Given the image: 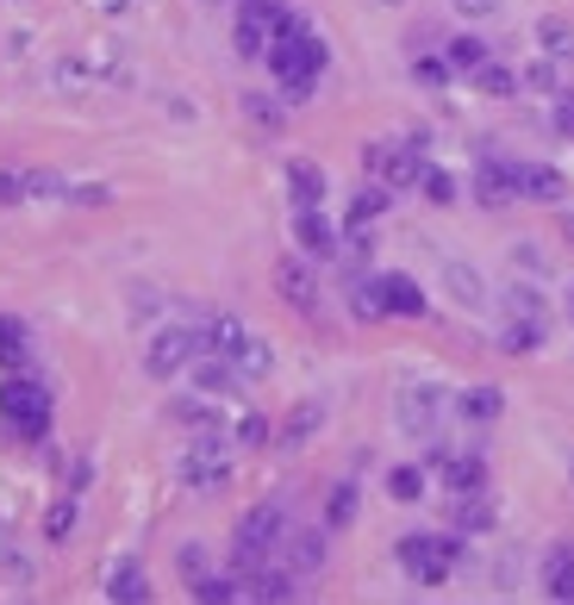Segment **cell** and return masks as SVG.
I'll list each match as a JSON object with an SVG mask.
<instances>
[{
    "label": "cell",
    "mask_w": 574,
    "mask_h": 605,
    "mask_svg": "<svg viewBox=\"0 0 574 605\" xmlns=\"http://www.w3.org/2000/svg\"><path fill=\"white\" fill-rule=\"evenodd\" d=\"M556 69H562L556 57H537V63L525 69V88H531V95H550V100H556L562 95V76H556Z\"/></svg>",
    "instance_id": "60d3db41"
},
{
    "label": "cell",
    "mask_w": 574,
    "mask_h": 605,
    "mask_svg": "<svg viewBox=\"0 0 574 605\" xmlns=\"http://www.w3.org/2000/svg\"><path fill=\"white\" fill-rule=\"evenodd\" d=\"M382 7H406V0H382Z\"/></svg>",
    "instance_id": "9f6ffc18"
},
{
    "label": "cell",
    "mask_w": 574,
    "mask_h": 605,
    "mask_svg": "<svg viewBox=\"0 0 574 605\" xmlns=\"http://www.w3.org/2000/svg\"><path fill=\"white\" fill-rule=\"evenodd\" d=\"M231 437H238V449H263V444H275V437H269V418H263V413H244L238 425H231Z\"/></svg>",
    "instance_id": "b9f144b4"
},
{
    "label": "cell",
    "mask_w": 574,
    "mask_h": 605,
    "mask_svg": "<svg viewBox=\"0 0 574 605\" xmlns=\"http://www.w3.org/2000/svg\"><path fill=\"white\" fill-rule=\"evenodd\" d=\"M26 194H32V200H69V181H63V176H44V169H32V176H26Z\"/></svg>",
    "instance_id": "7bdbcfd3"
},
{
    "label": "cell",
    "mask_w": 574,
    "mask_h": 605,
    "mask_svg": "<svg viewBox=\"0 0 574 605\" xmlns=\"http://www.w3.org/2000/svg\"><path fill=\"white\" fill-rule=\"evenodd\" d=\"M413 76L425 81V88H449V76H456V69H449V57H418Z\"/></svg>",
    "instance_id": "ee69618b"
},
{
    "label": "cell",
    "mask_w": 574,
    "mask_h": 605,
    "mask_svg": "<svg viewBox=\"0 0 574 605\" xmlns=\"http://www.w3.org/2000/svg\"><path fill=\"white\" fill-rule=\"evenodd\" d=\"M475 200H481V207H512V200H525V162L481 157V169H475Z\"/></svg>",
    "instance_id": "ba28073f"
},
{
    "label": "cell",
    "mask_w": 574,
    "mask_h": 605,
    "mask_svg": "<svg viewBox=\"0 0 574 605\" xmlns=\"http://www.w3.org/2000/svg\"><path fill=\"white\" fill-rule=\"evenodd\" d=\"M444 57H449V69H456V76H475V69L487 63L494 50H487V38L463 32V38H449V44H444Z\"/></svg>",
    "instance_id": "1f68e13d"
},
{
    "label": "cell",
    "mask_w": 574,
    "mask_h": 605,
    "mask_svg": "<svg viewBox=\"0 0 574 605\" xmlns=\"http://www.w3.org/2000/svg\"><path fill=\"white\" fill-rule=\"evenodd\" d=\"M231 363H238L244 368V381H263V375H269V368H275V350H269V344H263V337H244V344H238V356H231Z\"/></svg>",
    "instance_id": "8d00e7d4"
},
{
    "label": "cell",
    "mask_w": 574,
    "mask_h": 605,
    "mask_svg": "<svg viewBox=\"0 0 574 605\" xmlns=\"http://www.w3.org/2000/svg\"><path fill=\"white\" fill-rule=\"evenodd\" d=\"M238 581H244V599H269V605L300 599V574L287 568V562H263V568L238 574Z\"/></svg>",
    "instance_id": "8fae6325"
},
{
    "label": "cell",
    "mask_w": 574,
    "mask_h": 605,
    "mask_svg": "<svg viewBox=\"0 0 574 605\" xmlns=\"http://www.w3.org/2000/svg\"><path fill=\"white\" fill-rule=\"evenodd\" d=\"M325 556H331V525H287L281 562H287L294 574H319Z\"/></svg>",
    "instance_id": "9c48e42d"
},
{
    "label": "cell",
    "mask_w": 574,
    "mask_h": 605,
    "mask_svg": "<svg viewBox=\"0 0 574 605\" xmlns=\"http://www.w3.org/2000/svg\"><path fill=\"white\" fill-rule=\"evenodd\" d=\"M499 306H506L512 319H550V306H543V294L531 281H506V294H499Z\"/></svg>",
    "instance_id": "e575fe53"
},
{
    "label": "cell",
    "mask_w": 574,
    "mask_h": 605,
    "mask_svg": "<svg viewBox=\"0 0 574 605\" xmlns=\"http://www.w3.org/2000/svg\"><path fill=\"white\" fill-rule=\"evenodd\" d=\"M568 480H574V463H568Z\"/></svg>",
    "instance_id": "6f0895ef"
},
{
    "label": "cell",
    "mask_w": 574,
    "mask_h": 605,
    "mask_svg": "<svg viewBox=\"0 0 574 605\" xmlns=\"http://www.w3.org/2000/svg\"><path fill=\"white\" fill-rule=\"evenodd\" d=\"M131 7H138V0H131Z\"/></svg>",
    "instance_id": "680465c9"
},
{
    "label": "cell",
    "mask_w": 574,
    "mask_h": 605,
    "mask_svg": "<svg viewBox=\"0 0 574 605\" xmlns=\"http://www.w3.org/2000/svg\"><path fill=\"white\" fill-rule=\"evenodd\" d=\"M76 506H81V499L69 494V487L50 499V506H44V543H69V537H76Z\"/></svg>",
    "instance_id": "4dcf8cb0"
},
{
    "label": "cell",
    "mask_w": 574,
    "mask_h": 605,
    "mask_svg": "<svg viewBox=\"0 0 574 605\" xmlns=\"http://www.w3.org/2000/svg\"><path fill=\"white\" fill-rule=\"evenodd\" d=\"M444 287H449V300L468 306V313H487V300H494L475 262H444Z\"/></svg>",
    "instance_id": "44dd1931"
},
{
    "label": "cell",
    "mask_w": 574,
    "mask_h": 605,
    "mask_svg": "<svg viewBox=\"0 0 574 605\" xmlns=\"http://www.w3.org/2000/svg\"><path fill=\"white\" fill-rule=\"evenodd\" d=\"M394 562L413 574L418 587H444L449 568L463 562V530H456V525H449V530H413V537L394 543Z\"/></svg>",
    "instance_id": "7a4b0ae2"
},
{
    "label": "cell",
    "mask_w": 574,
    "mask_h": 605,
    "mask_svg": "<svg viewBox=\"0 0 574 605\" xmlns=\"http://www.w3.org/2000/svg\"><path fill=\"white\" fill-rule=\"evenodd\" d=\"M356 506H363L356 480H337L331 494H325V525H331V530H350L356 525Z\"/></svg>",
    "instance_id": "d6a6232c"
},
{
    "label": "cell",
    "mask_w": 574,
    "mask_h": 605,
    "mask_svg": "<svg viewBox=\"0 0 574 605\" xmlns=\"http://www.w3.org/2000/svg\"><path fill=\"white\" fill-rule=\"evenodd\" d=\"M95 7H107V13H126L131 0H95Z\"/></svg>",
    "instance_id": "db71d44e"
},
{
    "label": "cell",
    "mask_w": 574,
    "mask_h": 605,
    "mask_svg": "<svg viewBox=\"0 0 574 605\" xmlns=\"http://www.w3.org/2000/svg\"><path fill=\"white\" fill-rule=\"evenodd\" d=\"M543 337H550V319H512V313H506V325H499L494 344H499L506 356H537Z\"/></svg>",
    "instance_id": "cb8c5ba5"
},
{
    "label": "cell",
    "mask_w": 574,
    "mask_h": 605,
    "mask_svg": "<svg viewBox=\"0 0 574 605\" xmlns=\"http://www.w3.org/2000/svg\"><path fill=\"white\" fill-rule=\"evenodd\" d=\"M19 200H32V194H26V176L0 169V207H19Z\"/></svg>",
    "instance_id": "f907efd6"
},
{
    "label": "cell",
    "mask_w": 574,
    "mask_h": 605,
    "mask_svg": "<svg viewBox=\"0 0 574 605\" xmlns=\"http://www.w3.org/2000/svg\"><path fill=\"white\" fill-rule=\"evenodd\" d=\"M387 207H394V188H387V181H368V188H356L350 219H344V225H375Z\"/></svg>",
    "instance_id": "f546056e"
},
{
    "label": "cell",
    "mask_w": 574,
    "mask_h": 605,
    "mask_svg": "<svg viewBox=\"0 0 574 605\" xmlns=\"http://www.w3.org/2000/svg\"><path fill=\"white\" fill-rule=\"evenodd\" d=\"M26 363H32V331L13 313H0V368H26Z\"/></svg>",
    "instance_id": "83f0119b"
},
{
    "label": "cell",
    "mask_w": 574,
    "mask_h": 605,
    "mask_svg": "<svg viewBox=\"0 0 574 605\" xmlns=\"http://www.w3.org/2000/svg\"><path fill=\"white\" fill-rule=\"evenodd\" d=\"M231 44H238V57H269L275 44V26L256 13H238V32H231Z\"/></svg>",
    "instance_id": "f1b7e54d"
},
{
    "label": "cell",
    "mask_w": 574,
    "mask_h": 605,
    "mask_svg": "<svg viewBox=\"0 0 574 605\" xmlns=\"http://www.w3.org/2000/svg\"><path fill=\"white\" fill-rule=\"evenodd\" d=\"M468 81H475V95H494V100H506V95H518V88H525V76H518V69H506L499 57H487V63H481Z\"/></svg>",
    "instance_id": "4316f807"
},
{
    "label": "cell",
    "mask_w": 574,
    "mask_h": 605,
    "mask_svg": "<svg viewBox=\"0 0 574 605\" xmlns=\"http://www.w3.org/2000/svg\"><path fill=\"white\" fill-rule=\"evenodd\" d=\"M456 418H463V425H475V430H494L499 418H506V394H499V387H463V394H456Z\"/></svg>",
    "instance_id": "5bb4252c"
},
{
    "label": "cell",
    "mask_w": 574,
    "mask_h": 605,
    "mask_svg": "<svg viewBox=\"0 0 574 605\" xmlns=\"http://www.w3.org/2000/svg\"><path fill=\"white\" fill-rule=\"evenodd\" d=\"M325 63H331L325 38L313 32L306 19L287 13V26L275 32V44H269V69H275V81H319V76H325Z\"/></svg>",
    "instance_id": "277c9868"
},
{
    "label": "cell",
    "mask_w": 574,
    "mask_h": 605,
    "mask_svg": "<svg viewBox=\"0 0 574 605\" xmlns=\"http://www.w3.org/2000/svg\"><path fill=\"white\" fill-rule=\"evenodd\" d=\"M188 593L194 599H207V605H225V599H244V581L238 574H200Z\"/></svg>",
    "instance_id": "74e56055"
},
{
    "label": "cell",
    "mask_w": 574,
    "mask_h": 605,
    "mask_svg": "<svg viewBox=\"0 0 574 605\" xmlns=\"http://www.w3.org/2000/svg\"><path fill=\"white\" fill-rule=\"evenodd\" d=\"M350 313H356V319H387V306H382V287H375V275H363V281L350 287Z\"/></svg>",
    "instance_id": "f35d334b"
},
{
    "label": "cell",
    "mask_w": 574,
    "mask_h": 605,
    "mask_svg": "<svg viewBox=\"0 0 574 605\" xmlns=\"http://www.w3.org/2000/svg\"><path fill=\"white\" fill-rule=\"evenodd\" d=\"M88 480H95V463H88V456H76V463H69V475H63V487H69V494H88Z\"/></svg>",
    "instance_id": "681fc988"
},
{
    "label": "cell",
    "mask_w": 574,
    "mask_h": 605,
    "mask_svg": "<svg viewBox=\"0 0 574 605\" xmlns=\"http://www.w3.org/2000/svg\"><path fill=\"white\" fill-rule=\"evenodd\" d=\"M543 593L574 605V543H556V549L543 556Z\"/></svg>",
    "instance_id": "d4e9b609"
},
{
    "label": "cell",
    "mask_w": 574,
    "mask_h": 605,
    "mask_svg": "<svg viewBox=\"0 0 574 605\" xmlns=\"http://www.w3.org/2000/svg\"><path fill=\"white\" fill-rule=\"evenodd\" d=\"M176 568L188 574V581H200V574H207V549H200V543H181V549H176Z\"/></svg>",
    "instance_id": "7dc6e473"
},
{
    "label": "cell",
    "mask_w": 574,
    "mask_h": 605,
    "mask_svg": "<svg viewBox=\"0 0 574 605\" xmlns=\"http://www.w3.org/2000/svg\"><path fill=\"white\" fill-rule=\"evenodd\" d=\"M537 50L556 63H574V26L568 19H537Z\"/></svg>",
    "instance_id": "836d02e7"
},
{
    "label": "cell",
    "mask_w": 574,
    "mask_h": 605,
    "mask_svg": "<svg viewBox=\"0 0 574 605\" xmlns=\"http://www.w3.org/2000/svg\"><path fill=\"white\" fill-rule=\"evenodd\" d=\"M568 319H574V287H568Z\"/></svg>",
    "instance_id": "11a10c76"
},
{
    "label": "cell",
    "mask_w": 574,
    "mask_h": 605,
    "mask_svg": "<svg viewBox=\"0 0 574 605\" xmlns=\"http://www.w3.org/2000/svg\"><path fill=\"white\" fill-rule=\"evenodd\" d=\"M525 200H537V207H562V200H568V176L550 169V162H525Z\"/></svg>",
    "instance_id": "484cf974"
},
{
    "label": "cell",
    "mask_w": 574,
    "mask_h": 605,
    "mask_svg": "<svg viewBox=\"0 0 574 605\" xmlns=\"http://www.w3.org/2000/svg\"><path fill=\"white\" fill-rule=\"evenodd\" d=\"M294 244H300V256H337L344 250V231L319 207H306V212H294Z\"/></svg>",
    "instance_id": "7c38bea8"
},
{
    "label": "cell",
    "mask_w": 574,
    "mask_h": 605,
    "mask_svg": "<svg viewBox=\"0 0 574 605\" xmlns=\"http://www.w3.org/2000/svg\"><path fill=\"white\" fill-rule=\"evenodd\" d=\"M162 306V294L157 287H138V294H131V319H144V313H157Z\"/></svg>",
    "instance_id": "f5cc1de1"
},
{
    "label": "cell",
    "mask_w": 574,
    "mask_h": 605,
    "mask_svg": "<svg viewBox=\"0 0 574 605\" xmlns=\"http://www.w3.org/2000/svg\"><path fill=\"white\" fill-rule=\"evenodd\" d=\"M437 475H444L449 499H463V494H487V463H481V449H468V456H456V449H449L444 463H437Z\"/></svg>",
    "instance_id": "2e32d148"
},
{
    "label": "cell",
    "mask_w": 574,
    "mask_h": 605,
    "mask_svg": "<svg viewBox=\"0 0 574 605\" xmlns=\"http://www.w3.org/2000/svg\"><path fill=\"white\" fill-rule=\"evenodd\" d=\"M281 537H287V506L281 499L250 506L238 518V530H231V568L250 574V568H263V562H275L281 556Z\"/></svg>",
    "instance_id": "3957f363"
},
{
    "label": "cell",
    "mask_w": 574,
    "mask_h": 605,
    "mask_svg": "<svg viewBox=\"0 0 574 605\" xmlns=\"http://www.w3.org/2000/svg\"><path fill=\"white\" fill-rule=\"evenodd\" d=\"M244 119H250L256 131H263V138H281L287 131V100H275V95H263V88H244Z\"/></svg>",
    "instance_id": "7402d4cb"
},
{
    "label": "cell",
    "mask_w": 574,
    "mask_h": 605,
    "mask_svg": "<svg viewBox=\"0 0 574 605\" xmlns=\"http://www.w3.org/2000/svg\"><path fill=\"white\" fill-rule=\"evenodd\" d=\"M449 525L463 530V537H487L499 525V506L487 494H463V499H449Z\"/></svg>",
    "instance_id": "ffe728a7"
},
{
    "label": "cell",
    "mask_w": 574,
    "mask_h": 605,
    "mask_svg": "<svg viewBox=\"0 0 574 605\" xmlns=\"http://www.w3.org/2000/svg\"><path fill=\"white\" fill-rule=\"evenodd\" d=\"M449 413H456V399L437 381H413V387H399V399H394V425L406 430V437H418V444H430Z\"/></svg>",
    "instance_id": "8992f818"
},
{
    "label": "cell",
    "mask_w": 574,
    "mask_h": 605,
    "mask_svg": "<svg viewBox=\"0 0 574 605\" xmlns=\"http://www.w3.org/2000/svg\"><path fill=\"white\" fill-rule=\"evenodd\" d=\"M0 425L13 430V437H26V444H50V394L44 381H26V375H7L0 381Z\"/></svg>",
    "instance_id": "5b68a950"
},
{
    "label": "cell",
    "mask_w": 574,
    "mask_h": 605,
    "mask_svg": "<svg viewBox=\"0 0 574 605\" xmlns=\"http://www.w3.org/2000/svg\"><path fill=\"white\" fill-rule=\"evenodd\" d=\"M44 81L57 95H88V88H100V63L95 57H57V63L44 69Z\"/></svg>",
    "instance_id": "d6986e66"
},
{
    "label": "cell",
    "mask_w": 574,
    "mask_h": 605,
    "mask_svg": "<svg viewBox=\"0 0 574 605\" xmlns=\"http://www.w3.org/2000/svg\"><path fill=\"white\" fill-rule=\"evenodd\" d=\"M200 350H207L200 344V325H157V331L144 337V375L150 381H176Z\"/></svg>",
    "instance_id": "52a82bcc"
},
{
    "label": "cell",
    "mask_w": 574,
    "mask_h": 605,
    "mask_svg": "<svg viewBox=\"0 0 574 605\" xmlns=\"http://www.w3.org/2000/svg\"><path fill=\"white\" fill-rule=\"evenodd\" d=\"M325 188H331V181H325V169L313 157H294V162H287V207H294V212L325 207Z\"/></svg>",
    "instance_id": "4fadbf2b"
},
{
    "label": "cell",
    "mask_w": 574,
    "mask_h": 605,
    "mask_svg": "<svg viewBox=\"0 0 574 605\" xmlns=\"http://www.w3.org/2000/svg\"><path fill=\"white\" fill-rule=\"evenodd\" d=\"M556 131L562 138H574V88H562L556 95Z\"/></svg>",
    "instance_id": "816d5d0a"
},
{
    "label": "cell",
    "mask_w": 574,
    "mask_h": 605,
    "mask_svg": "<svg viewBox=\"0 0 574 605\" xmlns=\"http://www.w3.org/2000/svg\"><path fill=\"white\" fill-rule=\"evenodd\" d=\"M387 499H399V506H418V499H425V468H418V463L387 468Z\"/></svg>",
    "instance_id": "d590c367"
},
{
    "label": "cell",
    "mask_w": 574,
    "mask_h": 605,
    "mask_svg": "<svg viewBox=\"0 0 574 605\" xmlns=\"http://www.w3.org/2000/svg\"><path fill=\"white\" fill-rule=\"evenodd\" d=\"M275 287H281V300L294 306V313L319 319V275L306 269L300 256H281V262H275Z\"/></svg>",
    "instance_id": "30bf717a"
},
{
    "label": "cell",
    "mask_w": 574,
    "mask_h": 605,
    "mask_svg": "<svg viewBox=\"0 0 574 605\" xmlns=\"http://www.w3.org/2000/svg\"><path fill=\"white\" fill-rule=\"evenodd\" d=\"M188 375H194V387H200V394H212V399H219V394H238V387H244V368L225 363V356H207V350L188 363Z\"/></svg>",
    "instance_id": "ac0fdd59"
},
{
    "label": "cell",
    "mask_w": 574,
    "mask_h": 605,
    "mask_svg": "<svg viewBox=\"0 0 574 605\" xmlns=\"http://www.w3.org/2000/svg\"><path fill=\"white\" fill-rule=\"evenodd\" d=\"M499 7H506V0H449V13L456 19H494Z\"/></svg>",
    "instance_id": "c3c4849f"
},
{
    "label": "cell",
    "mask_w": 574,
    "mask_h": 605,
    "mask_svg": "<svg viewBox=\"0 0 574 605\" xmlns=\"http://www.w3.org/2000/svg\"><path fill=\"white\" fill-rule=\"evenodd\" d=\"M375 287H382V306L387 319H425V287L413 281V275H375Z\"/></svg>",
    "instance_id": "9a60e30c"
},
{
    "label": "cell",
    "mask_w": 574,
    "mask_h": 605,
    "mask_svg": "<svg viewBox=\"0 0 574 605\" xmlns=\"http://www.w3.org/2000/svg\"><path fill=\"white\" fill-rule=\"evenodd\" d=\"M107 599L112 605H150V574H144L138 556H119L107 568Z\"/></svg>",
    "instance_id": "e0dca14e"
},
{
    "label": "cell",
    "mask_w": 574,
    "mask_h": 605,
    "mask_svg": "<svg viewBox=\"0 0 574 605\" xmlns=\"http://www.w3.org/2000/svg\"><path fill=\"white\" fill-rule=\"evenodd\" d=\"M319 425H325V399H300V406L281 418V437H275V444H281V449H300V444H313V437H319Z\"/></svg>",
    "instance_id": "603a6c76"
},
{
    "label": "cell",
    "mask_w": 574,
    "mask_h": 605,
    "mask_svg": "<svg viewBox=\"0 0 574 605\" xmlns=\"http://www.w3.org/2000/svg\"><path fill=\"white\" fill-rule=\"evenodd\" d=\"M69 200L76 207H112V188L107 181H69Z\"/></svg>",
    "instance_id": "f6af8a7d"
},
{
    "label": "cell",
    "mask_w": 574,
    "mask_h": 605,
    "mask_svg": "<svg viewBox=\"0 0 574 605\" xmlns=\"http://www.w3.org/2000/svg\"><path fill=\"white\" fill-rule=\"evenodd\" d=\"M418 194H425L430 207H456V176H449V169H425V181H418Z\"/></svg>",
    "instance_id": "ab89813d"
},
{
    "label": "cell",
    "mask_w": 574,
    "mask_h": 605,
    "mask_svg": "<svg viewBox=\"0 0 574 605\" xmlns=\"http://www.w3.org/2000/svg\"><path fill=\"white\" fill-rule=\"evenodd\" d=\"M231 463H238V437L219 430V425H207L188 449H181L176 480L194 487V494H219V487H231Z\"/></svg>",
    "instance_id": "6da1fadb"
},
{
    "label": "cell",
    "mask_w": 574,
    "mask_h": 605,
    "mask_svg": "<svg viewBox=\"0 0 574 605\" xmlns=\"http://www.w3.org/2000/svg\"><path fill=\"white\" fill-rule=\"evenodd\" d=\"M207 399H212V394H207ZM207 399H176V406H169V413H176L181 425H194V430H207V425H212V406H207Z\"/></svg>",
    "instance_id": "bcb514c9"
}]
</instances>
